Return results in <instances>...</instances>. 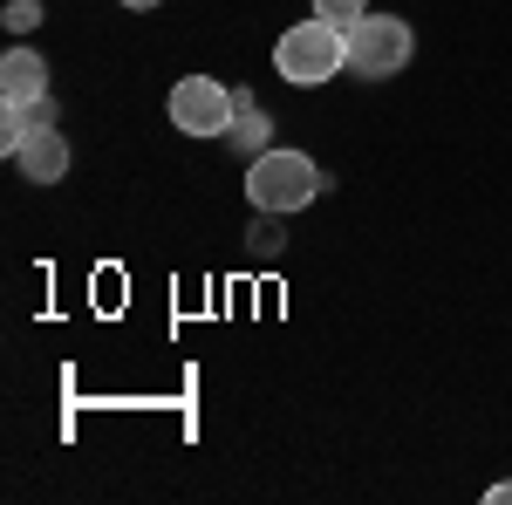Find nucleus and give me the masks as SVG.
Segmentation results:
<instances>
[{
	"label": "nucleus",
	"instance_id": "1",
	"mask_svg": "<svg viewBox=\"0 0 512 505\" xmlns=\"http://www.w3.org/2000/svg\"><path fill=\"white\" fill-rule=\"evenodd\" d=\"M274 69L294 82V89H315V82L342 76V69H349V28H335V21H321V14L294 21V28L274 41Z\"/></svg>",
	"mask_w": 512,
	"mask_h": 505
},
{
	"label": "nucleus",
	"instance_id": "2",
	"mask_svg": "<svg viewBox=\"0 0 512 505\" xmlns=\"http://www.w3.org/2000/svg\"><path fill=\"white\" fill-rule=\"evenodd\" d=\"M328 192V178H321V164L308 151H260L246 164V198H253V212H301V205H315Z\"/></svg>",
	"mask_w": 512,
	"mask_h": 505
},
{
	"label": "nucleus",
	"instance_id": "3",
	"mask_svg": "<svg viewBox=\"0 0 512 505\" xmlns=\"http://www.w3.org/2000/svg\"><path fill=\"white\" fill-rule=\"evenodd\" d=\"M410 55H417V35L396 14H362L349 28V76H362V82H390Z\"/></svg>",
	"mask_w": 512,
	"mask_h": 505
},
{
	"label": "nucleus",
	"instance_id": "4",
	"mask_svg": "<svg viewBox=\"0 0 512 505\" xmlns=\"http://www.w3.org/2000/svg\"><path fill=\"white\" fill-rule=\"evenodd\" d=\"M171 123L185 137H226L233 130V89L219 76H178L171 82Z\"/></svg>",
	"mask_w": 512,
	"mask_h": 505
},
{
	"label": "nucleus",
	"instance_id": "5",
	"mask_svg": "<svg viewBox=\"0 0 512 505\" xmlns=\"http://www.w3.org/2000/svg\"><path fill=\"white\" fill-rule=\"evenodd\" d=\"M14 164H21V178H28V185H62V178H69V144H62V130L28 137V144L14 151Z\"/></svg>",
	"mask_w": 512,
	"mask_h": 505
},
{
	"label": "nucleus",
	"instance_id": "6",
	"mask_svg": "<svg viewBox=\"0 0 512 505\" xmlns=\"http://www.w3.org/2000/svg\"><path fill=\"white\" fill-rule=\"evenodd\" d=\"M0 96H7V103L48 96V62H41L35 48H7V62H0Z\"/></svg>",
	"mask_w": 512,
	"mask_h": 505
},
{
	"label": "nucleus",
	"instance_id": "7",
	"mask_svg": "<svg viewBox=\"0 0 512 505\" xmlns=\"http://www.w3.org/2000/svg\"><path fill=\"white\" fill-rule=\"evenodd\" d=\"M226 144L246 157L274 151V123H267V110L253 103V89H233V130H226Z\"/></svg>",
	"mask_w": 512,
	"mask_h": 505
},
{
	"label": "nucleus",
	"instance_id": "8",
	"mask_svg": "<svg viewBox=\"0 0 512 505\" xmlns=\"http://www.w3.org/2000/svg\"><path fill=\"white\" fill-rule=\"evenodd\" d=\"M41 130H55V96H35V103H7V117H0V151L14 157L28 137Z\"/></svg>",
	"mask_w": 512,
	"mask_h": 505
},
{
	"label": "nucleus",
	"instance_id": "9",
	"mask_svg": "<svg viewBox=\"0 0 512 505\" xmlns=\"http://www.w3.org/2000/svg\"><path fill=\"white\" fill-rule=\"evenodd\" d=\"M246 246H253V260H280V253H287V233H280V212H260V219L246 226Z\"/></svg>",
	"mask_w": 512,
	"mask_h": 505
},
{
	"label": "nucleus",
	"instance_id": "10",
	"mask_svg": "<svg viewBox=\"0 0 512 505\" xmlns=\"http://www.w3.org/2000/svg\"><path fill=\"white\" fill-rule=\"evenodd\" d=\"M321 21H335V28H355L362 14H369V0H315Z\"/></svg>",
	"mask_w": 512,
	"mask_h": 505
},
{
	"label": "nucleus",
	"instance_id": "11",
	"mask_svg": "<svg viewBox=\"0 0 512 505\" xmlns=\"http://www.w3.org/2000/svg\"><path fill=\"white\" fill-rule=\"evenodd\" d=\"M7 28H14V35L41 28V0H7Z\"/></svg>",
	"mask_w": 512,
	"mask_h": 505
},
{
	"label": "nucleus",
	"instance_id": "12",
	"mask_svg": "<svg viewBox=\"0 0 512 505\" xmlns=\"http://www.w3.org/2000/svg\"><path fill=\"white\" fill-rule=\"evenodd\" d=\"M485 499H492V505H512V478H506V485H492Z\"/></svg>",
	"mask_w": 512,
	"mask_h": 505
},
{
	"label": "nucleus",
	"instance_id": "13",
	"mask_svg": "<svg viewBox=\"0 0 512 505\" xmlns=\"http://www.w3.org/2000/svg\"><path fill=\"white\" fill-rule=\"evenodd\" d=\"M123 7H158V0H123Z\"/></svg>",
	"mask_w": 512,
	"mask_h": 505
}]
</instances>
